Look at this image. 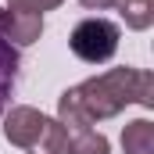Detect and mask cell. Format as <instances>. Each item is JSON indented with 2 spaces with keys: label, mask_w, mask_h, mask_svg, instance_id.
Returning <instances> with one entry per match:
<instances>
[{
  "label": "cell",
  "mask_w": 154,
  "mask_h": 154,
  "mask_svg": "<svg viewBox=\"0 0 154 154\" xmlns=\"http://www.w3.org/2000/svg\"><path fill=\"white\" fill-rule=\"evenodd\" d=\"M129 104L154 108V75L143 68H108L57 97V122L65 129H90L93 122L122 115Z\"/></svg>",
  "instance_id": "1"
},
{
  "label": "cell",
  "mask_w": 154,
  "mask_h": 154,
  "mask_svg": "<svg viewBox=\"0 0 154 154\" xmlns=\"http://www.w3.org/2000/svg\"><path fill=\"white\" fill-rule=\"evenodd\" d=\"M118 39H122V32H118L115 22H108V18H82L72 29V36H68V47H72V54L79 61L104 65V61L115 57Z\"/></svg>",
  "instance_id": "2"
},
{
  "label": "cell",
  "mask_w": 154,
  "mask_h": 154,
  "mask_svg": "<svg viewBox=\"0 0 154 154\" xmlns=\"http://www.w3.org/2000/svg\"><path fill=\"white\" fill-rule=\"evenodd\" d=\"M43 129H47V115L29 108V104H18L4 115V136L7 143L22 147V151H36L39 140H43Z\"/></svg>",
  "instance_id": "3"
},
{
  "label": "cell",
  "mask_w": 154,
  "mask_h": 154,
  "mask_svg": "<svg viewBox=\"0 0 154 154\" xmlns=\"http://www.w3.org/2000/svg\"><path fill=\"white\" fill-rule=\"evenodd\" d=\"M43 36V14H29V11H0V39L11 47H32Z\"/></svg>",
  "instance_id": "4"
},
{
  "label": "cell",
  "mask_w": 154,
  "mask_h": 154,
  "mask_svg": "<svg viewBox=\"0 0 154 154\" xmlns=\"http://www.w3.org/2000/svg\"><path fill=\"white\" fill-rule=\"evenodd\" d=\"M18 68H22V57H18V47L4 43L0 39V115L14 93V82H18Z\"/></svg>",
  "instance_id": "5"
},
{
  "label": "cell",
  "mask_w": 154,
  "mask_h": 154,
  "mask_svg": "<svg viewBox=\"0 0 154 154\" xmlns=\"http://www.w3.org/2000/svg\"><path fill=\"white\" fill-rule=\"evenodd\" d=\"M122 151L125 154H154V125L147 118H136L122 129Z\"/></svg>",
  "instance_id": "6"
},
{
  "label": "cell",
  "mask_w": 154,
  "mask_h": 154,
  "mask_svg": "<svg viewBox=\"0 0 154 154\" xmlns=\"http://www.w3.org/2000/svg\"><path fill=\"white\" fill-rule=\"evenodd\" d=\"M68 154H111V143L93 125L90 129H68Z\"/></svg>",
  "instance_id": "7"
},
{
  "label": "cell",
  "mask_w": 154,
  "mask_h": 154,
  "mask_svg": "<svg viewBox=\"0 0 154 154\" xmlns=\"http://www.w3.org/2000/svg\"><path fill=\"white\" fill-rule=\"evenodd\" d=\"M115 4H118V14H122V22L129 29L143 32V29L154 25V0H115Z\"/></svg>",
  "instance_id": "8"
},
{
  "label": "cell",
  "mask_w": 154,
  "mask_h": 154,
  "mask_svg": "<svg viewBox=\"0 0 154 154\" xmlns=\"http://www.w3.org/2000/svg\"><path fill=\"white\" fill-rule=\"evenodd\" d=\"M43 151L47 154H68V129L57 122V118H47V129H43Z\"/></svg>",
  "instance_id": "9"
},
{
  "label": "cell",
  "mask_w": 154,
  "mask_h": 154,
  "mask_svg": "<svg viewBox=\"0 0 154 154\" xmlns=\"http://www.w3.org/2000/svg\"><path fill=\"white\" fill-rule=\"evenodd\" d=\"M65 0H7L11 11H29V14H43V11H54L61 7Z\"/></svg>",
  "instance_id": "10"
},
{
  "label": "cell",
  "mask_w": 154,
  "mask_h": 154,
  "mask_svg": "<svg viewBox=\"0 0 154 154\" xmlns=\"http://www.w3.org/2000/svg\"><path fill=\"white\" fill-rule=\"evenodd\" d=\"M82 7H90V11H108V7H115V0H79Z\"/></svg>",
  "instance_id": "11"
}]
</instances>
